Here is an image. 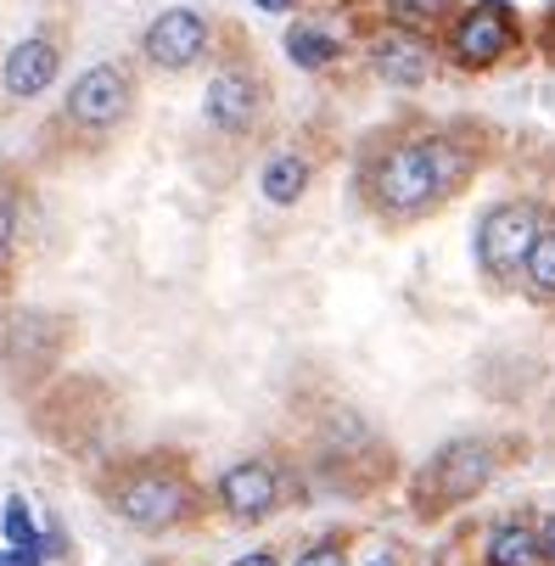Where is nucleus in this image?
Here are the masks:
<instances>
[{"mask_svg": "<svg viewBox=\"0 0 555 566\" xmlns=\"http://www.w3.org/2000/svg\"><path fill=\"white\" fill-rule=\"evenodd\" d=\"M96 500L140 538H169V533H186L197 527L213 500L208 489L191 476L186 454L175 449H146V454H124L113 460L102 476H96Z\"/></svg>", "mask_w": 555, "mask_h": 566, "instance_id": "nucleus-1", "label": "nucleus"}, {"mask_svg": "<svg viewBox=\"0 0 555 566\" xmlns=\"http://www.w3.org/2000/svg\"><path fill=\"white\" fill-rule=\"evenodd\" d=\"M465 175H471V151L454 146L449 135L399 140L392 151L376 157V169H370V202L387 219H421L443 197H454L465 186Z\"/></svg>", "mask_w": 555, "mask_h": 566, "instance_id": "nucleus-2", "label": "nucleus"}, {"mask_svg": "<svg viewBox=\"0 0 555 566\" xmlns=\"http://www.w3.org/2000/svg\"><path fill=\"white\" fill-rule=\"evenodd\" d=\"M140 107V78L129 62H91L85 73L67 85L56 129H67L78 146H102L113 140Z\"/></svg>", "mask_w": 555, "mask_h": 566, "instance_id": "nucleus-3", "label": "nucleus"}, {"mask_svg": "<svg viewBox=\"0 0 555 566\" xmlns=\"http://www.w3.org/2000/svg\"><path fill=\"white\" fill-rule=\"evenodd\" d=\"M213 511L230 516V522H270L286 500H292V465L281 454H242V460H230L219 476H213V489H208Z\"/></svg>", "mask_w": 555, "mask_h": 566, "instance_id": "nucleus-4", "label": "nucleus"}, {"mask_svg": "<svg viewBox=\"0 0 555 566\" xmlns=\"http://www.w3.org/2000/svg\"><path fill=\"white\" fill-rule=\"evenodd\" d=\"M500 476V449L489 438H454L443 443L421 476H416V505L432 516V511H449V505H465V500H478L489 482Z\"/></svg>", "mask_w": 555, "mask_h": 566, "instance_id": "nucleus-5", "label": "nucleus"}, {"mask_svg": "<svg viewBox=\"0 0 555 566\" xmlns=\"http://www.w3.org/2000/svg\"><path fill=\"white\" fill-rule=\"evenodd\" d=\"M202 118H208V129L224 135V140L253 135L259 118H264V78H259L248 62H224V67H213L208 91H202Z\"/></svg>", "mask_w": 555, "mask_h": 566, "instance_id": "nucleus-6", "label": "nucleus"}, {"mask_svg": "<svg viewBox=\"0 0 555 566\" xmlns=\"http://www.w3.org/2000/svg\"><path fill=\"white\" fill-rule=\"evenodd\" d=\"M213 45V23L197 12V7H169V12H157L140 34V56L157 67V73H186L208 56Z\"/></svg>", "mask_w": 555, "mask_h": 566, "instance_id": "nucleus-7", "label": "nucleus"}, {"mask_svg": "<svg viewBox=\"0 0 555 566\" xmlns=\"http://www.w3.org/2000/svg\"><path fill=\"white\" fill-rule=\"evenodd\" d=\"M538 224H544V219H538L533 202H500V208H489L483 224H478V264H483L494 281H511V275L522 270L527 248H533Z\"/></svg>", "mask_w": 555, "mask_h": 566, "instance_id": "nucleus-8", "label": "nucleus"}, {"mask_svg": "<svg viewBox=\"0 0 555 566\" xmlns=\"http://www.w3.org/2000/svg\"><path fill=\"white\" fill-rule=\"evenodd\" d=\"M511 45H516V18L500 0H478L471 12L454 18V34H449V51L460 67H494L511 56Z\"/></svg>", "mask_w": 555, "mask_h": 566, "instance_id": "nucleus-9", "label": "nucleus"}, {"mask_svg": "<svg viewBox=\"0 0 555 566\" xmlns=\"http://www.w3.org/2000/svg\"><path fill=\"white\" fill-rule=\"evenodd\" d=\"M56 73H62V45L51 34H29L0 56V91H7V102H34L56 85Z\"/></svg>", "mask_w": 555, "mask_h": 566, "instance_id": "nucleus-10", "label": "nucleus"}, {"mask_svg": "<svg viewBox=\"0 0 555 566\" xmlns=\"http://www.w3.org/2000/svg\"><path fill=\"white\" fill-rule=\"evenodd\" d=\"M370 67L381 85H399V91H416L427 85V73H432V45L410 29H387L376 45H370Z\"/></svg>", "mask_w": 555, "mask_h": 566, "instance_id": "nucleus-11", "label": "nucleus"}, {"mask_svg": "<svg viewBox=\"0 0 555 566\" xmlns=\"http://www.w3.org/2000/svg\"><path fill=\"white\" fill-rule=\"evenodd\" d=\"M308 180H314V164H308L303 151H292V146L270 151L264 169H259V191H264L270 208H297L303 191H308Z\"/></svg>", "mask_w": 555, "mask_h": 566, "instance_id": "nucleus-12", "label": "nucleus"}, {"mask_svg": "<svg viewBox=\"0 0 555 566\" xmlns=\"http://www.w3.org/2000/svg\"><path fill=\"white\" fill-rule=\"evenodd\" d=\"M544 549H538V527L527 522H500L489 533V566H538Z\"/></svg>", "mask_w": 555, "mask_h": 566, "instance_id": "nucleus-13", "label": "nucleus"}, {"mask_svg": "<svg viewBox=\"0 0 555 566\" xmlns=\"http://www.w3.org/2000/svg\"><path fill=\"white\" fill-rule=\"evenodd\" d=\"M281 45H286V62H297L308 73H321V67L337 62V40L321 23H286V40Z\"/></svg>", "mask_w": 555, "mask_h": 566, "instance_id": "nucleus-14", "label": "nucleus"}, {"mask_svg": "<svg viewBox=\"0 0 555 566\" xmlns=\"http://www.w3.org/2000/svg\"><path fill=\"white\" fill-rule=\"evenodd\" d=\"M522 275H527L533 297H555V224H538L533 248L522 259Z\"/></svg>", "mask_w": 555, "mask_h": 566, "instance_id": "nucleus-15", "label": "nucleus"}, {"mask_svg": "<svg viewBox=\"0 0 555 566\" xmlns=\"http://www.w3.org/2000/svg\"><path fill=\"white\" fill-rule=\"evenodd\" d=\"M387 18H392V29L421 34V29H432V23L454 18V0H387Z\"/></svg>", "mask_w": 555, "mask_h": 566, "instance_id": "nucleus-16", "label": "nucleus"}, {"mask_svg": "<svg viewBox=\"0 0 555 566\" xmlns=\"http://www.w3.org/2000/svg\"><path fill=\"white\" fill-rule=\"evenodd\" d=\"M18 235H23V191L12 180H0V270L12 264Z\"/></svg>", "mask_w": 555, "mask_h": 566, "instance_id": "nucleus-17", "label": "nucleus"}, {"mask_svg": "<svg viewBox=\"0 0 555 566\" xmlns=\"http://www.w3.org/2000/svg\"><path fill=\"white\" fill-rule=\"evenodd\" d=\"M292 566H354V555H348V538L343 533H326V538H308Z\"/></svg>", "mask_w": 555, "mask_h": 566, "instance_id": "nucleus-18", "label": "nucleus"}, {"mask_svg": "<svg viewBox=\"0 0 555 566\" xmlns=\"http://www.w3.org/2000/svg\"><path fill=\"white\" fill-rule=\"evenodd\" d=\"M23 544H34V522H29V505L12 494L7 500V549H23Z\"/></svg>", "mask_w": 555, "mask_h": 566, "instance_id": "nucleus-19", "label": "nucleus"}, {"mask_svg": "<svg viewBox=\"0 0 555 566\" xmlns=\"http://www.w3.org/2000/svg\"><path fill=\"white\" fill-rule=\"evenodd\" d=\"M230 566H286V560H281V549H248V555H235Z\"/></svg>", "mask_w": 555, "mask_h": 566, "instance_id": "nucleus-20", "label": "nucleus"}, {"mask_svg": "<svg viewBox=\"0 0 555 566\" xmlns=\"http://www.w3.org/2000/svg\"><path fill=\"white\" fill-rule=\"evenodd\" d=\"M538 549H544V560H555V516L538 527Z\"/></svg>", "mask_w": 555, "mask_h": 566, "instance_id": "nucleus-21", "label": "nucleus"}, {"mask_svg": "<svg viewBox=\"0 0 555 566\" xmlns=\"http://www.w3.org/2000/svg\"><path fill=\"white\" fill-rule=\"evenodd\" d=\"M259 7H270V12H292V0H259Z\"/></svg>", "mask_w": 555, "mask_h": 566, "instance_id": "nucleus-22", "label": "nucleus"}, {"mask_svg": "<svg viewBox=\"0 0 555 566\" xmlns=\"http://www.w3.org/2000/svg\"><path fill=\"white\" fill-rule=\"evenodd\" d=\"M0 566H7V544H0Z\"/></svg>", "mask_w": 555, "mask_h": 566, "instance_id": "nucleus-23", "label": "nucleus"}]
</instances>
